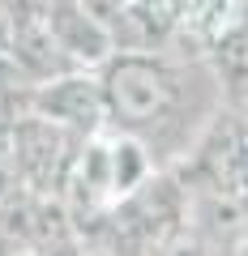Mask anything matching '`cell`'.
I'll return each mask as SVG.
<instances>
[{
    "label": "cell",
    "mask_w": 248,
    "mask_h": 256,
    "mask_svg": "<svg viewBox=\"0 0 248 256\" xmlns=\"http://www.w3.org/2000/svg\"><path fill=\"white\" fill-rule=\"evenodd\" d=\"M107 128L141 141L154 158V141L171 137L180 116L193 107V82L188 68L158 52H116L99 64Z\"/></svg>",
    "instance_id": "6da1fadb"
},
{
    "label": "cell",
    "mask_w": 248,
    "mask_h": 256,
    "mask_svg": "<svg viewBox=\"0 0 248 256\" xmlns=\"http://www.w3.org/2000/svg\"><path fill=\"white\" fill-rule=\"evenodd\" d=\"M73 146H77V137H69L65 128H56V124H47V120H39V116L26 111V116L9 128L0 154L9 158L13 175H18V184L26 192L52 196V192H60V184H65V171H69V162H73Z\"/></svg>",
    "instance_id": "7a4b0ae2"
},
{
    "label": "cell",
    "mask_w": 248,
    "mask_h": 256,
    "mask_svg": "<svg viewBox=\"0 0 248 256\" xmlns=\"http://www.w3.org/2000/svg\"><path fill=\"white\" fill-rule=\"evenodd\" d=\"M30 116L47 120V124L65 128L69 137L86 141L94 132L107 128V107H103V86H99V73L86 77L82 68L73 73H56L47 82H39L30 90V102H26Z\"/></svg>",
    "instance_id": "3957f363"
},
{
    "label": "cell",
    "mask_w": 248,
    "mask_h": 256,
    "mask_svg": "<svg viewBox=\"0 0 248 256\" xmlns=\"http://www.w3.org/2000/svg\"><path fill=\"white\" fill-rule=\"evenodd\" d=\"M210 73L218 77L222 94H239V98H248V26H231V30L218 34Z\"/></svg>",
    "instance_id": "277c9868"
},
{
    "label": "cell",
    "mask_w": 248,
    "mask_h": 256,
    "mask_svg": "<svg viewBox=\"0 0 248 256\" xmlns=\"http://www.w3.org/2000/svg\"><path fill=\"white\" fill-rule=\"evenodd\" d=\"M18 188H22V184H18V175H13V166H9V158L0 154V205L9 201V196H13V192H18Z\"/></svg>",
    "instance_id": "5b68a950"
},
{
    "label": "cell",
    "mask_w": 248,
    "mask_h": 256,
    "mask_svg": "<svg viewBox=\"0 0 248 256\" xmlns=\"http://www.w3.org/2000/svg\"><path fill=\"white\" fill-rule=\"evenodd\" d=\"M9 34H13V22H9V13L0 9V52H9Z\"/></svg>",
    "instance_id": "8992f818"
},
{
    "label": "cell",
    "mask_w": 248,
    "mask_h": 256,
    "mask_svg": "<svg viewBox=\"0 0 248 256\" xmlns=\"http://www.w3.org/2000/svg\"><path fill=\"white\" fill-rule=\"evenodd\" d=\"M244 107H248V98H244Z\"/></svg>",
    "instance_id": "52a82bcc"
}]
</instances>
